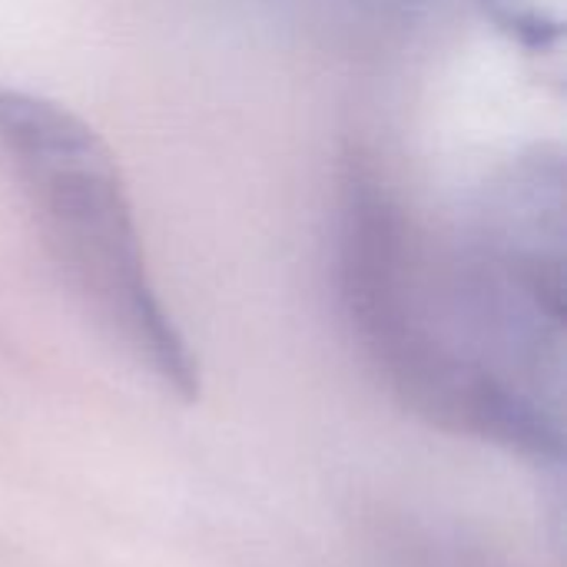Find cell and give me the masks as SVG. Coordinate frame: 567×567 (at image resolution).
Segmentation results:
<instances>
[{
	"label": "cell",
	"instance_id": "obj_5",
	"mask_svg": "<svg viewBox=\"0 0 567 567\" xmlns=\"http://www.w3.org/2000/svg\"><path fill=\"white\" fill-rule=\"evenodd\" d=\"M395 3H429V0H395Z\"/></svg>",
	"mask_w": 567,
	"mask_h": 567
},
{
	"label": "cell",
	"instance_id": "obj_3",
	"mask_svg": "<svg viewBox=\"0 0 567 567\" xmlns=\"http://www.w3.org/2000/svg\"><path fill=\"white\" fill-rule=\"evenodd\" d=\"M488 17L532 53H558L565 37L561 0H482Z\"/></svg>",
	"mask_w": 567,
	"mask_h": 567
},
{
	"label": "cell",
	"instance_id": "obj_4",
	"mask_svg": "<svg viewBox=\"0 0 567 567\" xmlns=\"http://www.w3.org/2000/svg\"><path fill=\"white\" fill-rule=\"evenodd\" d=\"M415 561L422 567H488L482 565V561H475V558H465L462 555V561H458V551L455 548H422L419 555H415Z\"/></svg>",
	"mask_w": 567,
	"mask_h": 567
},
{
	"label": "cell",
	"instance_id": "obj_1",
	"mask_svg": "<svg viewBox=\"0 0 567 567\" xmlns=\"http://www.w3.org/2000/svg\"><path fill=\"white\" fill-rule=\"evenodd\" d=\"M336 279L349 332L389 395L432 429L532 465L565 452V159L515 156L455 233L419 223L349 163Z\"/></svg>",
	"mask_w": 567,
	"mask_h": 567
},
{
	"label": "cell",
	"instance_id": "obj_2",
	"mask_svg": "<svg viewBox=\"0 0 567 567\" xmlns=\"http://www.w3.org/2000/svg\"><path fill=\"white\" fill-rule=\"evenodd\" d=\"M0 159L93 326L166 392L193 402L196 355L159 299L120 163L103 136L63 103L0 83Z\"/></svg>",
	"mask_w": 567,
	"mask_h": 567
}]
</instances>
